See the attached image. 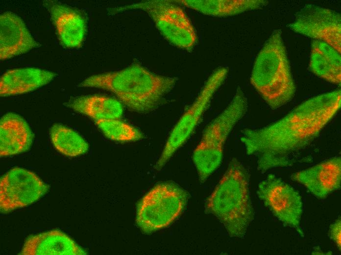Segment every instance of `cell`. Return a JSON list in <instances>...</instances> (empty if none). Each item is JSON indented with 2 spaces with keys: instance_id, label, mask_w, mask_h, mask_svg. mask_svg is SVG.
I'll return each mask as SVG.
<instances>
[{
  "instance_id": "11",
  "label": "cell",
  "mask_w": 341,
  "mask_h": 255,
  "mask_svg": "<svg viewBox=\"0 0 341 255\" xmlns=\"http://www.w3.org/2000/svg\"><path fill=\"white\" fill-rule=\"evenodd\" d=\"M341 18L340 14L333 10L308 4L288 26L295 32L325 42L340 53Z\"/></svg>"
},
{
  "instance_id": "17",
  "label": "cell",
  "mask_w": 341,
  "mask_h": 255,
  "mask_svg": "<svg viewBox=\"0 0 341 255\" xmlns=\"http://www.w3.org/2000/svg\"><path fill=\"white\" fill-rule=\"evenodd\" d=\"M56 75L54 73L35 68L9 70L0 78V96L7 97L31 92L48 84Z\"/></svg>"
},
{
  "instance_id": "16",
  "label": "cell",
  "mask_w": 341,
  "mask_h": 255,
  "mask_svg": "<svg viewBox=\"0 0 341 255\" xmlns=\"http://www.w3.org/2000/svg\"><path fill=\"white\" fill-rule=\"evenodd\" d=\"M34 134L27 122L12 112L4 114L0 120L1 157L20 154L31 146Z\"/></svg>"
},
{
  "instance_id": "4",
  "label": "cell",
  "mask_w": 341,
  "mask_h": 255,
  "mask_svg": "<svg viewBox=\"0 0 341 255\" xmlns=\"http://www.w3.org/2000/svg\"><path fill=\"white\" fill-rule=\"evenodd\" d=\"M250 82L272 109L286 104L296 87L280 29L274 30L255 59Z\"/></svg>"
},
{
  "instance_id": "19",
  "label": "cell",
  "mask_w": 341,
  "mask_h": 255,
  "mask_svg": "<svg viewBox=\"0 0 341 255\" xmlns=\"http://www.w3.org/2000/svg\"><path fill=\"white\" fill-rule=\"evenodd\" d=\"M189 8L209 16L224 17L265 6L263 0H175Z\"/></svg>"
},
{
  "instance_id": "23",
  "label": "cell",
  "mask_w": 341,
  "mask_h": 255,
  "mask_svg": "<svg viewBox=\"0 0 341 255\" xmlns=\"http://www.w3.org/2000/svg\"><path fill=\"white\" fill-rule=\"evenodd\" d=\"M328 235L330 238L334 242L338 249H341V218L339 216L330 226Z\"/></svg>"
},
{
  "instance_id": "3",
  "label": "cell",
  "mask_w": 341,
  "mask_h": 255,
  "mask_svg": "<svg viewBox=\"0 0 341 255\" xmlns=\"http://www.w3.org/2000/svg\"><path fill=\"white\" fill-rule=\"evenodd\" d=\"M249 180L247 169L233 159L206 202V211L216 217L232 237H244L254 218Z\"/></svg>"
},
{
  "instance_id": "9",
  "label": "cell",
  "mask_w": 341,
  "mask_h": 255,
  "mask_svg": "<svg viewBox=\"0 0 341 255\" xmlns=\"http://www.w3.org/2000/svg\"><path fill=\"white\" fill-rule=\"evenodd\" d=\"M257 194L277 219L304 236L300 227L303 203L295 189L275 175L269 174L259 183Z\"/></svg>"
},
{
  "instance_id": "15",
  "label": "cell",
  "mask_w": 341,
  "mask_h": 255,
  "mask_svg": "<svg viewBox=\"0 0 341 255\" xmlns=\"http://www.w3.org/2000/svg\"><path fill=\"white\" fill-rule=\"evenodd\" d=\"M87 252L59 230H52L29 236L20 255H84Z\"/></svg>"
},
{
  "instance_id": "22",
  "label": "cell",
  "mask_w": 341,
  "mask_h": 255,
  "mask_svg": "<svg viewBox=\"0 0 341 255\" xmlns=\"http://www.w3.org/2000/svg\"><path fill=\"white\" fill-rule=\"evenodd\" d=\"M95 123L106 137L113 141L132 142L144 137L137 128L120 119L96 120Z\"/></svg>"
},
{
  "instance_id": "21",
  "label": "cell",
  "mask_w": 341,
  "mask_h": 255,
  "mask_svg": "<svg viewBox=\"0 0 341 255\" xmlns=\"http://www.w3.org/2000/svg\"><path fill=\"white\" fill-rule=\"evenodd\" d=\"M49 135L55 149L66 156H79L89 150L88 143L80 134L62 124H53L50 128Z\"/></svg>"
},
{
  "instance_id": "7",
  "label": "cell",
  "mask_w": 341,
  "mask_h": 255,
  "mask_svg": "<svg viewBox=\"0 0 341 255\" xmlns=\"http://www.w3.org/2000/svg\"><path fill=\"white\" fill-rule=\"evenodd\" d=\"M141 9L147 13L169 42L188 51L195 45V28L183 10L171 0H152L117 8L114 13Z\"/></svg>"
},
{
  "instance_id": "2",
  "label": "cell",
  "mask_w": 341,
  "mask_h": 255,
  "mask_svg": "<svg viewBox=\"0 0 341 255\" xmlns=\"http://www.w3.org/2000/svg\"><path fill=\"white\" fill-rule=\"evenodd\" d=\"M177 80L155 74L134 63L120 71L92 76L78 86L109 91L129 110L147 113L158 107Z\"/></svg>"
},
{
  "instance_id": "5",
  "label": "cell",
  "mask_w": 341,
  "mask_h": 255,
  "mask_svg": "<svg viewBox=\"0 0 341 255\" xmlns=\"http://www.w3.org/2000/svg\"><path fill=\"white\" fill-rule=\"evenodd\" d=\"M247 109V99L238 87L229 105L205 128L193 154L201 183L205 182L220 165L228 136Z\"/></svg>"
},
{
  "instance_id": "18",
  "label": "cell",
  "mask_w": 341,
  "mask_h": 255,
  "mask_svg": "<svg viewBox=\"0 0 341 255\" xmlns=\"http://www.w3.org/2000/svg\"><path fill=\"white\" fill-rule=\"evenodd\" d=\"M341 59L340 53L321 41L312 44L310 69L316 76L338 85L341 81Z\"/></svg>"
},
{
  "instance_id": "8",
  "label": "cell",
  "mask_w": 341,
  "mask_h": 255,
  "mask_svg": "<svg viewBox=\"0 0 341 255\" xmlns=\"http://www.w3.org/2000/svg\"><path fill=\"white\" fill-rule=\"evenodd\" d=\"M228 70L219 67L208 78L193 103L184 112L172 129L155 168L161 169L189 139L207 109L217 90L225 80Z\"/></svg>"
},
{
  "instance_id": "6",
  "label": "cell",
  "mask_w": 341,
  "mask_h": 255,
  "mask_svg": "<svg viewBox=\"0 0 341 255\" xmlns=\"http://www.w3.org/2000/svg\"><path fill=\"white\" fill-rule=\"evenodd\" d=\"M188 199L187 192L176 184L158 183L139 203L136 223L146 233L167 227L182 213Z\"/></svg>"
},
{
  "instance_id": "14",
  "label": "cell",
  "mask_w": 341,
  "mask_h": 255,
  "mask_svg": "<svg viewBox=\"0 0 341 255\" xmlns=\"http://www.w3.org/2000/svg\"><path fill=\"white\" fill-rule=\"evenodd\" d=\"M44 5L50 13L61 43L67 48L80 47L86 31V21L80 13L52 1H46Z\"/></svg>"
},
{
  "instance_id": "10",
  "label": "cell",
  "mask_w": 341,
  "mask_h": 255,
  "mask_svg": "<svg viewBox=\"0 0 341 255\" xmlns=\"http://www.w3.org/2000/svg\"><path fill=\"white\" fill-rule=\"evenodd\" d=\"M49 188L33 172L14 167L0 178V210L8 213L28 206L44 196Z\"/></svg>"
},
{
  "instance_id": "13",
  "label": "cell",
  "mask_w": 341,
  "mask_h": 255,
  "mask_svg": "<svg viewBox=\"0 0 341 255\" xmlns=\"http://www.w3.org/2000/svg\"><path fill=\"white\" fill-rule=\"evenodd\" d=\"M40 46L20 17L11 12H6L0 15L1 60L21 55Z\"/></svg>"
},
{
  "instance_id": "12",
  "label": "cell",
  "mask_w": 341,
  "mask_h": 255,
  "mask_svg": "<svg viewBox=\"0 0 341 255\" xmlns=\"http://www.w3.org/2000/svg\"><path fill=\"white\" fill-rule=\"evenodd\" d=\"M291 179L304 186L316 198L325 199L341 188V157H332L293 173Z\"/></svg>"
},
{
  "instance_id": "20",
  "label": "cell",
  "mask_w": 341,
  "mask_h": 255,
  "mask_svg": "<svg viewBox=\"0 0 341 255\" xmlns=\"http://www.w3.org/2000/svg\"><path fill=\"white\" fill-rule=\"evenodd\" d=\"M67 105L95 121L120 119L123 112L122 104L119 101L101 95L78 97L71 100Z\"/></svg>"
},
{
  "instance_id": "1",
  "label": "cell",
  "mask_w": 341,
  "mask_h": 255,
  "mask_svg": "<svg viewBox=\"0 0 341 255\" xmlns=\"http://www.w3.org/2000/svg\"><path fill=\"white\" fill-rule=\"evenodd\" d=\"M341 105V90L318 95L271 124L244 129L241 141L247 154L256 156L262 172L291 166L295 162L294 155L319 136Z\"/></svg>"
}]
</instances>
